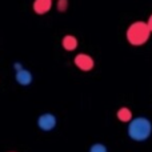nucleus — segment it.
I'll return each mask as SVG.
<instances>
[{
    "label": "nucleus",
    "mask_w": 152,
    "mask_h": 152,
    "mask_svg": "<svg viewBox=\"0 0 152 152\" xmlns=\"http://www.w3.org/2000/svg\"><path fill=\"white\" fill-rule=\"evenodd\" d=\"M127 134H128L129 139H132L134 142H145L147 139H150V136L152 134L151 120L144 118V116L134 118L128 123Z\"/></svg>",
    "instance_id": "f257e3e1"
},
{
    "label": "nucleus",
    "mask_w": 152,
    "mask_h": 152,
    "mask_svg": "<svg viewBox=\"0 0 152 152\" xmlns=\"http://www.w3.org/2000/svg\"><path fill=\"white\" fill-rule=\"evenodd\" d=\"M151 34L152 32L150 27H148L147 21L137 20V21H134L132 24H129V27L127 28V32H126V37H127V42L131 45L140 47V45L145 44L148 42Z\"/></svg>",
    "instance_id": "f03ea898"
},
{
    "label": "nucleus",
    "mask_w": 152,
    "mask_h": 152,
    "mask_svg": "<svg viewBox=\"0 0 152 152\" xmlns=\"http://www.w3.org/2000/svg\"><path fill=\"white\" fill-rule=\"evenodd\" d=\"M56 124H58V119H56V116L53 113L45 112V113H42L37 118V127L44 132H50L52 129H55Z\"/></svg>",
    "instance_id": "7ed1b4c3"
},
{
    "label": "nucleus",
    "mask_w": 152,
    "mask_h": 152,
    "mask_svg": "<svg viewBox=\"0 0 152 152\" xmlns=\"http://www.w3.org/2000/svg\"><path fill=\"white\" fill-rule=\"evenodd\" d=\"M74 63H75V66L83 72H89L91 69H94V67H95L94 58H92L91 55H88V53H83V52L77 53V55L75 56Z\"/></svg>",
    "instance_id": "20e7f679"
},
{
    "label": "nucleus",
    "mask_w": 152,
    "mask_h": 152,
    "mask_svg": "<svg viewBox=\"0 0 152 152\" xmlns=\"http://www.w3.org/2000/svg\"><path fill=\"white\" fill-rule=\"evenodd\" d=\"M52 8V0H34L32 10L36 15H45Z\"/></svg>",
    "instance_id": "39448f33"
},
{
    "label": "nucleus",
    "mask_w": 152,
    "mask_h": 152,
    "mask_svg": "<svg viewBox=\"0 0 152 152\" xmlns=\"http://www.w3.org/2000/svg\"><path fill=\"white\" fill-rule=\"evenodd\" d=\"M15 80H16V83H18L19 86L27 87V86H31L32 84L34 76H32V74L28 71V69L23 68L21 71L15 72Z\"/></svg>",
    "instance_id": "423d86ee"
},
{
    "label": "nucleus",
    "mask_w": 152,
    "mask_h": 152,
    "mask_svg": "<svg viewBox=\"0 0 152 152\" xmlns=\"http://www.w3.org/2000/svg\"><path fill=\"white\" fill-rule=\"evenodd\" d=\"M61 47L67 51V52H72L79 47V40L74 35H66L61 39Z\"/></svg>",
    "instance_id": "0eeeda50"
},
{
    "label": "nucleus",
    "mask_w": 152,
    "mask_h": 152,
    "mask_svg": "<svg viewBox=\"0 0 152 152\" xmlns=\"http://www.w3.org/2000/svg\"><path fill=\"white\" fill-rule=\"evenodd\" d=\"M116 118L121 123H129L134 119V115H132V111L128 107H120L116 112Z\"/></svg>",
    "instance_id": "6e6552de"
},
{
    "label": "nucleus",
    "mask_w": 152,
    "mask_h": 152,
    "mask_svg": "<svg viewBox=\"0 0 152 152\" xmlns=\"http://www.w3.org/2000/svg\"><path fill=\"white\" fill-rule=\"evenodd\" d=\"M68 5H69L68 0H56V10L59 12H66L68 10Z\"/></svg>",
    "instance_id": "1a4fd4ad"
},
{
    "label": "nucleus",
    "mask_w": 152,
    "mask_h": 152,
    "mask_svg": "<svg viewBox=\"0 0 152 152\" xmlns=\"http://www.w3.org/2000/svg\"><path fill=\"white\" fill-rule=\"evenodd\" d=\"M89 152H108V150L102 143H95V144H92L89 147Z\"/></svg>",
    "instance_id": "9d476101"
},
{
    "label": "nucleus",
    "mask_w": 152,
    "mask_h": 152,
    "mask_svg": "<svg viewBox=\"0 0 152 152\" xmlns=\"http://www.w3.org/2000/svg\"><path fill=\"white\" fill-rule=\"evenodd\" d=\"M24 67H23V64L21 63H19V61H16L15 64H13V69H15V72H18V71H21Z\"/></svg>",
    "instance_id": "9b49d317"
},
{
    "label": "nucleus",
    "mask_w": 152,
    "mask_h": 152,
    "mask_svg": "<svg viewBox=\"0 0 152 152\" xmlns=\"http://www.w3.org/2000/svg\"><path fill=\"white\" fill-rule=\"evenodd\" d=\"M147 24H148V27H150V29H151V32H152V15L150 16V18H148Z\"/></svg>",
    "instance_id": "f8f14e48"
},
{
    "label": "nucleus",
    "mask_w": 152,
    "mask_h": 152,
    "mask_svg": "<svg viewBox=\"0 0 152 152\" xmlns=\"http://www.w3.org/2000/svg\"><path fill=\"white\" fill-rule=\"evenodd\" d=\"M12 152H13V151H12Z\"/></svg>",
    "instance_id": "ddd939ff"
}]
</instances>
